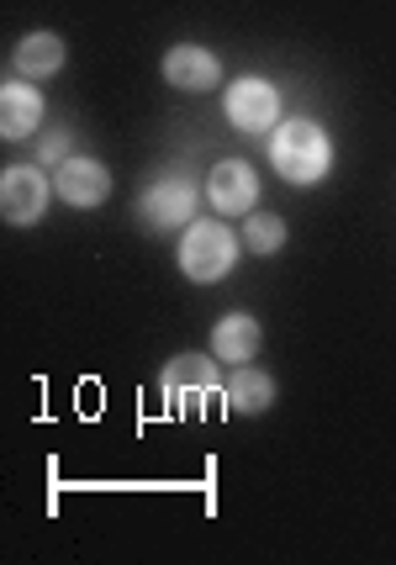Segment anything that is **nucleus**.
<instances>
[{
  "mask_svg": "<svg viewBox=\"0 0 396 565\" xmlns=\"http://www.w3.org/2000/svg\"><path fill=\"white\" fill-rule=\"evenodd\" d=\"M159 381H164L170 413L180 423H201L212 407H223V402H227V392L217 386L223 375H217V365H212L206 354H180V360H170Z\"/></svg>",
  "mask_w": 396,
  "mask_h": 565,
  "instance_id": "1",
  "label": "nucleus"
},
{
  "mask_svg": "<svg viewBox=\"0 0 396 565\" xmlns=\"http://www.w3.org/2000/svg\"><path fill=\"white\" fill-rule=\"evenodd\" d=\"M270 164L286 174L291 185H318L322 174H328V164H333V143H328V132H322L318 122L297 117V122L275 127Z\"/></svg>",
  "mask_w": 396,
  "mask_h": 565,
  "instance_id": "2",
  "label": "nucleus"
},
{
  "mask_svg": "<svg viewBox=\"0 0 396 565\" xmlns=\"http://www.w3.org/2000/svg\"><path fill=\"white\" fill-rule=\"evenodd\" d=\"M233 259H238L233 227H223L217 217L185 227V238H180V270L191 275V280H223L233 270Z\"/></svg>",
  "mask_w": 396,
  "mask_h": 565,
  "instance_id": "3",
  "label": "nucleus"
},
{
  "mask_svg": "<svg viewBox=\"0 0 396 565\" xmlns=\"http://www.w3.org/2000/svg\"><path fill=\"white\" fill-rule=\"evenodd\" d=\"M275 117H280V96H275L270 79L248 74L227 90V122L238 132H265V127H275Z\"/></svg>",
  "mask_w": 396,
  "mask_h": 565,
  "instance_id": "4",
  "label": "nucleus"
},
{
  "mask_svg": "<svg viewBox=\"0 0 396 565\" xmlns=\"http://www.w3.org/2000/svg\"><path fill=\"white\" fill-rule=\"evenodd\" d=\"M191 212H196V185L185 174H164V180H153L149 191H143V222L159 227V233L191 222Z\"/></svg>",
  "mask_w": 396,
  "mask_h": 565,
  "instance_id": "5",
  "label": "nucleus"
},
{
  "mask_svg": "<svg viewBox=\"0 0 396 565\" xmlns=\"http://www.w3.org/2000/svg\"><path fill=\"white\" fill-rule=\"evenodd\" d=\"M0 212H6V222H17V227H32V222L49 212V180L38 170H26V164L6 170V180H0Z\"/></svg>",
  "mask_w": 396,
  "mask_h": 565,
  "instance_id": "6",
  "label": "nucleus"
},
{
  "mask_svg": "<svg viewBox=\"0 0 396 565\" xmlns=\"http://www.w3.org/2000/svg\"><path fill=\"white\" fill-rule=\"evenodd\" d=\"M53 185H58V196L69 201V206H100V201L111 196V170L96 164V159H79L69 153L58 174H53Z\"/></svg>",
  "mask_w": 396,
  "mask_h": 565,
  "instance_id": "7",
  "label": "nucleus"
},
{
  "mask_svg": "<svg viewBox=\"0 0 396 565\" xmlns=\"http://www.w3.org/2000/svg\"><path fill=\"white\" fill-rule=\"evenodd\" d=\"M206 201L217 206V212H254V201H259V180L248 170L244 159H223L217 170L206 174Z\"/></svg>",
  "mask_w": 396,
  "mask_h": 565,
  "instance_id": "8",
  "label": "nucleus"
},
{
  "mask_svg": "<svg viewBox=\"0 0 396 565\" xmlns=\"http://www.w3.org/2000/svg\"><path fill=\"white\" fill-rule=\"evenodd\" d=\"M217 74H223L217 53L196 49V43H180V49L164 53V79H170L174 90H212Z\"/></svg>",
  "mask_w": 396,
  "mask_h": 565,
  "instance_id": "9",
  "label": "nucleus"
},
{
  "mask_svg": "<svg viewBox=\"0 0 396 565\" xmlns=\"http://www.w3.org/2000/svg\"><path fill=\"white\" fill-rule=\"evenodd\" d=\"M259 344H265V333H259V322L248 318V312H227V318L217 322V333H212L217 360H233V365L254 360V354H259Z\"/></svg>",
  "mask_w": 396,
  "mask_h": 565,
  "instance_id": "10",
  "label": "nucleus"
},
{
  "mask_svg": "<svg viewBox=\"0 0 396 565\" xmlns=\"http://www.w3.org/2000/svg\"><path fill=\"white\" fill-rule=\"evenodd\" d=\"M64 70V38L58 32H26L17 43V74L22 79H49Z\"/></svg>",
  "mask_w": 396,
  "mask_h": 565,
  "instance_id": "11",
  "label": "nucleus"
},
{
  "mask_svg": "<svg viewBox=\"0 0 396 565\" xmlns=\"http://www.w3.org/2000/svg\"><path fill=\"white\" fill-rule=\"evenodd\" d=\"M38 122H43V96L32 85H6L0 90V132L6 138H32Z\"/></svg>",
  "mask_w": 396,
  "mask_h": 565,
  "instance_id": "12",
  "label": "nucleus"
},
{
  "mask_svg": "<svg viewBox=\"0 0 396 565\" xmlns=\"http://www.w3.org/2000/svg\"><path fill=\"white\" fill-rule=\"evenodd\" d=\"M223 392H227V407H238V413H265L275 402V381L265 370H238V375L223 381Z\"/></svg>",
  "mask_w": 396,
  "mask_h": 565,
  "instance_id": "13",
  "label": "nucleus"
},
{
  "mask_svg": "<svg viewBox=\"0 0 396 565\" xmlns=\"http://www.w3.org/2000/svg\"><path fill=\"white\" fill-rule=\"evenodd\" d=\"M244 244L254 248V254H280V244H286V222L275 217V212H248Z\"/></svg>",
  "mask_w": 396,
  "mask_h": 565,
  "instance_id": "14",
  "label": "nucleus"
},
{
  "mask_svg": "<svg viewBox=\"0 0 396 565\" xmlns=\"http://www.w3.org/2000/svg\"><path fill=\"white\" fill-rule=\"evenodd\" d=\"M38 159L58 170V164L69 159V127H53V132H43V143H38Z\"/></svg>",
  "mask_w": 396,
  "mask_h": 565,
  "instance_id": "15",
  "label": "nucleus"
}]
</instances>
